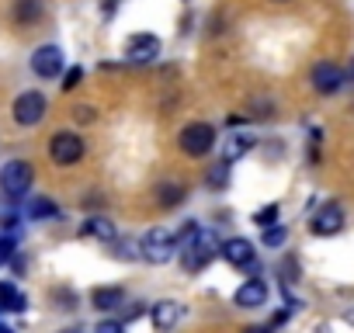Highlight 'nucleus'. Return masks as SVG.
<instances>
[{
  "instance_id": "nucleus-1",
  "label": "nucleus",
  "mask_w": 354,
  "mask_h": 333,
  "mask_svg": "<svg viewBox=\"0 0 354 333\" xmlns=\"http://www.w3.org/2000/svg\"><path fill=\"white\" fill-rule=\"evenodd\" d=\"M177 254H181V267H185V271L198 274V271H205V267L219 257V236H216L212 229H198Z\"/></svg>"
},
{
  "instance_id": "nucleus-2",
  "label": "nucleus",
  "mask_w": 354,
  "mask_h": 333,
  "mask_svg": "<svg viewBox=\"0 0 354 333\" xmlns=\"http://www.w3.org/2000/svg\"><path fill=\"white\" fill-rule=\"evenodd\" d=\"M139 257L146 260V264H167V260H174L177 257V240H174V233L170 229H149L142 240H139Z\"/></svg>"
},
{
  "instance_id": "nucleus-3",
  "label": "nucleus",
  "mask_w": 354,
  "mask_h": 333,
  "mask_svg": "<svg viewBox=\"0 0 354 333\" xmlns=\"http://www.w3.org/2000/svg\"><path fill=\"white\" fill-rule=\"evenodd\" d=\"M32 181H35V171H32L28 160H8L4 171H0V191H4L11 202L25 198L28 188H32Z\"/></svg>"
},
{
  "instance_id": "nucleus-4",
  "label": "nucleus",
  "mask_w": 354,
  "mask_h": 333,
  "mask_svg": "<svg viewBox=\"0 0 354 333\" xmlns=\"http://www.w3.org/2000/svg\"><path fill=\"white\" fill-rule=\"evenodd\" d=\"M216 139H219V135H216V129H212L209 122H192V125H185V129H181V135H177V146H181V153H185V156L198 160V156L212 153Z\"/></svg>"
},
{
  "instance_id": "nucleus-5",
  "label": "nucleus",
  "mask_w": 354,
  "mask_h": 333,
  "mask_svg": "<svg viewBox=\"0 0 354 333\" xmlns=\"http://www.w3.org/2000/svg\"><path fill=\"white\" fill-rule=\"evenodd\" d=\"M84 153H87V146H84V139H80L77 132H56V135L49 139V156H53V163H59V166L80 163Z\"/></svg>"
},
{
  "instance_id": "nucleus-6",
  "label": "nucleus",
  "mask_w": 354,
  "mask_h": 333,
  "mask_svg": "<svg viewBox=\"0 0 354 333\" xmlns=\"http://www.w3.org/2000/svg\"><path fill=\"white\" fill-rule=\"evenodd\" d=\"M344 205L340 202H326V205H319L316 209V216L309 219V233L313 236H337L340 229H344Z\"/></svg>"
},
{
  "instance_id": "nucleus-7",
  "label": "nucleus",
  "mask_w": 354,
  "mask_h": 333,
  "mask_svg": "<svg viewBox=\"0 0 354 333\" xmlns=\"http://www.w3.org/2000/svg\"><path fill=\"white\" fill-rule=\"evenodd\" d=\"M46 111H49V104H46V94H39V91H25V94L15 101V122L25 125V129L39 125V122L46 118Z\"/></svg>"
},
{
  "instance_id": "nucleus-8",
  "label": "nucleus",
  "mask_w": 354,
  "mask_h": 333,
  "mask_svg": "<svg viewBox=\"0 0 354 333\" xmlns=\"http://www.w3.org/2000/svg\"><path fill=\"white\" fill-rule=\"evenodd\" d=\"M309 80H313V91H316V94L330 97V94H337V91L344 87L347 73H344L337 63H316L313 73H309Z\"/></svg>"
},
{
  "instance_id": "nucleus-9",
  "label": "nucleus",
  "mask_w": 354,
  "mask_h": 333,
  "mask_svg": "<svg viewBox=\"0 0 354 333\" xmlns=\"http://www.w3.org/2000/svg\"><path fill=\"white\" fill-rule=\"evenodd\" d=\"M32 73L42 80H53L63 73V49L59 46H39L32 53Z\"/></svg>"
},
{
  "instance_id": "nucleus-10",
  "label": "nucleus",
  "mask_w": 354,
  "mask_h": 333,
  "mask_svg": "<svg viewBox=\"0 0 354 333\" xmlns=\"http://www.w3.org/2000/svg\"><path fill=\"white\" fill-rule=\"evenodd\" d=\"M219 254H223L226 264H233V267H240V271H247V267L254 271V264H257V250H254V243L243 240V236L226 240V243L219 247Z\"/></svg>"
},
{
  "instance_id": "nucleus-11",
  "label": "nucleus",
  "mask_w": 354,
  "mask_h": 333,
  "mask_svg": "<svg viewBox=\"0 0 354 333\" xmlns=\"http://www.w3.org/2000/svg\"><path fill=\"white\" fill-rule=\"evenodd\" d=\"M181 316H185V305L174 302V298H163V302L149 305V323H153L156 333H170L177 323H181Z\"/></svg>"
},
{
  "instance_id": "nucleus-12",
  "label": "nucleus",
  "mask_w": 354,
  "mask_h": 333,
  "mask_svg": "<svg viewBox=\"0 0 354 333\" xmlns=\"http://www.w3.org/2000/svg\"><path fill=\"white\" fill-rule=\"evenodd\" d=\"M156 56H160V39L156 35H146L142 32V35H132L125 42V59L129 63H139L142 66V63H153Z\"/></svg>"
},
{
  "instance_id": "nucleus-13",
  "label": "nucleus",
  "mask_w": 354,
  "mask_h": 333,
  "mask_svg": "<svg viewBox=\"0 0 354 333\" xmlns=\"http://www.w3.org/2000/svg\"><path fill=\"white\" fill-rule=\"evenodd\" d=\"M233 302H236L240 309H257V305H264V302H268V285H264L261 278H247V281L236 288Z\"/></svg>"
},
{
  "instance_id": "nucleus-14",
  "label": "nucleus",
  "mask_w": 354,
  "mask_h": 333,
  "mask_svg": "<svg viewBox=\"0 0 354 333\" xmlns=\"http://www.w3.org/2000/svg\"><path fill=\"white\" fill-rule=\"evenodd\" d=\"M91 305H94L97 312H115L118 305H125V292H122L118 285H97V288L91 292Z\"/></svg>"
},
{
  "instance_id": "nucleus-15",
  "label": "nucleus",
  "mask_w": 354,
  "mask_h": 333,
  "mask_svg": "<svg viewBox=\"0 0 354 333\" xmlns=\"http://www.w3.org/2000/svg\"><path fill=\"white\" fill-rule=\"evenodd\" d=\"M153 195H156V205L160 209H177V205L188 198V188L181 181H163V184L153 188Z\"/></svg>"
},
{
  "instance_id": "nucleus-16",
  "label": "nucleus",
  "mask_w": 354,
  "mask_h": 333,
  "mask_svg": "<svg viewBox=\"0 0 354 333\" xmlns=\"http://www.w3.org/2000/svg\"><path fill=\"white\" fill-rule=\"evenodd\" d=\"M254 135L250 132H236V135H230V139H223V160L226 163H233V160H240V156H247L250 149H254Z\"/></svg>"
},
{
  "instance_id": "nucleus-17",
  "label": "nucleus",
  "mask_w": 354,
  "mask_h": 333,
  "mask_svg": "<svg viewBox=\"0 0 354 333\" xmlns=\"http://www.w3.org/2000/svg\"><path fill=\"white\" fill-rule=\"evenodd\" d=\"M80 233H84V236H94V240H101V243H115V240H118V233H115V222H111V219H104V216H94V219H87Z\"/></svg>"
},
{
  "instance_id": "nucleus-18",
  "label": "nucleus",
  "mask_w": 354,
  "mask_h": 333,
  "mask_svg": "<svg viewBox=\"0 0 354 333\" xmlns=\"http://www.w3.org/2000/svg\"><path fill=\"white\" fill-rule=\"evenodd\" d=\"M46 8H42V0H15V21L18 25H35L42 21Z\"/></svg>"
},
{
  "instance_id": "nucleus-19",
  "label": "nucleus",
  "mask_w": 354,
  "mask_h": 333,
  "mask_svg": "<svg viewBox=\"0 0 354 333\" xmlns=\"http://www.w3.org/2000/svg\"><path fill=\"white\" fill-rule=\"evenodd\" d=\"M0 309H8V312H25V309H28V298H25L11 281H0Z\"/></svg>"
},
{
  "instance_id": "nucleus-20",
  "label": "nucleus",
  "mask_w": 354,
  "mask_h": 333,
  "mask_svg": "<svg viewBox=\"0 0 354 333\" xmlns=\"http://www.w3.org/2000/svg\"><path fill=\"white\" fill-rule=\"evenodd\" d=\"M25 216L28 219H59V205L53 202V198H32L28 205H25Z\"/></svg>"
},
{
  "instance_id": "nucleus-21",
  "label": "nucleus",
  "mask_w": 354,
  "mask_h": 333,
  "mask_svg": "<svg viewBox=\"0 0 354 333\" xmlns=\"http://www.w3.org/2000/svg\"><path fill=\"white\" fill-rule=\"evenodd\" d=\"M205 184H209L212 191H219V188H226V184H230V163H226V160H223V163H216V166H209Z\"/></svg>"
},
{
  "instance_id": "nucleus-22",
  "label": "nucleus",
  "mask_w": 354,
  "mask_h": 333,
  "mask_svg": "<svg viewBox=\"0 0 354 333\" xmlns=\"http://www.w3.org/2000/svg\"><path fill=\"white\" fill-rule=\"evenodd\" d=\"M278 216H281V209H278V202H271V205H264V209H257V212H254V226L268 229V226H274V222H278Z\"/></svg>"
},
{
  "instance_id": "nucleus-23",
  "label": "nucleus",
  "mask_w": 354,
  "mask_h": 333,
  "mask_svg": "<svg viewBox=\"0 0 354 333\" xmlns=\"http://www.w3.org/2000/svg\"><path fill=\"white\" fill-rule=\"evenodd\" d=\"M285 240H288V229H285V226H268V229H264V236H261V243H264V247H271V250H274V247H281Z\"/></svg>"
},
{
  "instance_id": "nucleus-24",
  "label": "nucleus",
  "mask_w": 354,
  "mask_h": 333,
  "mask_svg": "<svg viewBox=\"0 0 354 333\" xmlns=\"http://www.w3.org/2000/svg\"><path fill=\"white\" fill-rule=\"evenodd\" d=\"M115 257H118V260H136V257H139V243L118 240V243H115Z\"/></svg>"
},
{
  "instance_id": "nucleus-25",
  "label": "nucleus",
  "mask_w": 354,
  "mask_h": 333,
  "mask_svg": "<svg viewBox=\"0 0 354 333\" xmlns=\"http://www.w3.org/2000/svg\"><path fill=\"white\" fill-rule=\"evenodd\" d=\"M80 80H84V66H70V70L63 73V91H77Z\"/></svg>"
},
{
  "instance_id": "nucleus-26",
  "label": "nucleus",
  "mask_w": 354,
  "mask_h": 333,
  "mask_svg": "<svg viewBox=\"0 0 354 333\" xmlns=\"http://www.w3.org/2000/svg\"><path fill=\"white\" fill-rule=\"evenodd\" d=\"M94 333H125V323L122 319H101L94 326Z\"/></svg>"
},
{
  "instance_id": "nucleus-27",
  "label": "nucleus",
  "mask_w": 354,
  "mask_h": 333,
  "mask_svg": "<svg viewBox=\"0 0 354 333\" xmlns=\"http://www.w3.org/2000/svg\"><path fill=\"white\" fill-rule=\"evenodd\" d=\"M11 257H15V240L11 236H0V267L11 264Z\"/></svg>"
},
{
  "instance_id": "nucleus-28",
  "label": "nucleus",
  "mask_w": 354,
  "mask_h": 333,
  "mask_svg": "<svg viewBox=\"0 0 354 333\" xmlns=\"http://www.w3.org/2000/svg\"><path fill=\"white\" fill-rule=\"evenodd\" d=\"M73 122H77V125H80V122H84V125L94 122V108H87V104L80 108V104H77V108H73Z\"/></svg>"
},
{
  "instance_id": "nucleus-29",
  "label": "nucleus",
  "mask_w": 354,
  "mask_h": 333,
  "mask_svg": "<svg viewBox=\"0 0 354 333\" xmlns=\"http://www.w3.org/2000/svg\"><path fill=\"white\" fill-rule=\"evenodd\" d=\"M142 312H146V305H139V302H136V305H129V312H125V319L132 323V319H139Z\"/></svg>"
},
{
  "instance_id": "nucleus-30",
  "label": "nucleus",
  "mask_w": 354,
  "mask_h": 333,
  "mask_svg": "<svg viewBox=\"0 0 354 333\" xmlns=\"http://www.w3.org/2000/svg\"><path fill=\"white\" fill-rule=\"evenodd\" d=\"M115 8H118V0H101V15H104V18H111Z\"/></svg>"
},
{
  "instance_id": "nucleus-31",
  "label": "nucleus",
  "mask_w": 354,
  "mask_h": 333,
  "mask_svg": "<svg viewBox=\"0 0 354 333\" xmlns=\"http://www.w3.org/2000/svg\"><path fill=\"white\" fill-rule=\"evenodd\" d=\"M18 222H21V219H18L15 212H8V216H4V222H0V226H4V229H15Z\"/></svg>"
},
{
  "instance_id": "nucleus-32",
  "label": "nucleus",
  "mask_w": 354,
  "mask_h": 333,
  "mask_svg": "<svg viewBox=\"0 0 354 333\" xmlns=\"http://www.w3.org/2000/svg\"><path fill=\"white\" fill-rule=\"evenodd\" d=\"M243 333H274V330H271V326H247Z\"/></svg>"
},
{
  "instance_id": "nucleus-33",
  "label": "nucleus",
  "mask_w": 354,
  "mask_h": 333,
  "mask_svg": "<svg viewBox=\"0 0 354 333\" xmlns=\"http://www.w3.org/2000/svg\"><path fill=\"white\" fill-rule=\"evenodd\" d=\"M344 323H347V326H354V305H351V309H344Z\"/></svg>"
},
{
  "instance_id": "nucleus-34",
  "label": "nucleus",
  "mask_w": 354,
  "mask_h": 333,
  "mask_svg": "<svg viewBox=\"0 0 354 333\" xmlns=\"http://www.w3.org/2000/svg\"><path fill=\"white\" fill-rule=\"evenodd\" d=\"M0 333H15V330H11V326H4V323H0Z\"/></svg>"
},
{
  "instance_id": "nucleus-35",
  "label": "nucleus",
  "mask_w": 354,
  "mask_h": 333,
  "mask_svg": "<svg viewBox=\"0 0 354 333\" xmlns=\"http://www.w3.org/2000/svg\"><path fill=\"white\" fill-rule=\"evenodd\" d=\"M63 333H84V330H77V326H70V330H63Z\"/></svg>"
},
{
  "instance_id": "nucleus-36",
  "label": "nucleus",
  "mask_w": 354,
  "mask_h": 333,
  "mask_svg": "<svg viewBox=\"0 0 354 333\" xmlns=\"http://www.w3.org/2000/svg\"><path fill=\"white\" fill-rule=\"evenodd\" d=\"M274 4H288V0H274Z\"/></svg>"
}]
</instances>
